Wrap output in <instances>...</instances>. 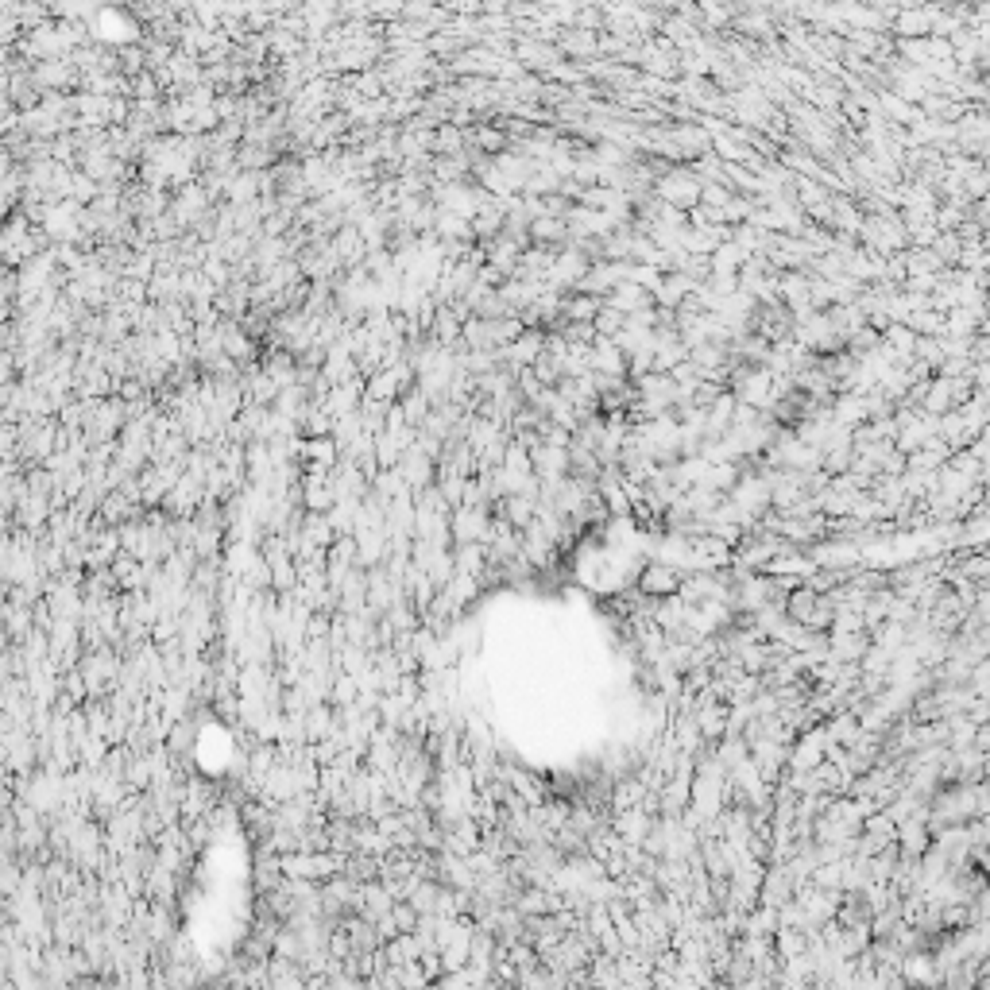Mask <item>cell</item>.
<instances>
[{"instance_id":"3957f363","label":"cell","mask_w":990,"mask_h":990,"mask_svg":"<svg viewBox=\"0 0 990 990\" xmlns=\"http://www.w3.org/2000/svg\"><path fill=\"white\" fill-rule=\"evenodd\" d=\"M898 31H902L905 39H913V35H932V16L929 8H909L898 16Z\"/></svg>"},{"instance_id":"7a4b0ae2","label":"cell","mask_w":990,"mask_h":990,"mask_svg":"<svg viewBox=\"0 0 990 990\" xmlns=\"http://www.w3.org/2000/svg\"><path fill=\"white\" fill-rule=\"evenodd\" d=\"M642 592H650V596H670V592H677L681 588V573L673 569V565H662V561H654L646 573H642Z\"/></svg>"},{"instance_id":"6da1fadb","label":"cell","mask_w":990,"mask_h":990,"mask_svg":"<svg viewBox=\"0 0 990 990\" xmlns=\"http://www.w3.org/2000/svg\"><path fill=\"white\" fill-rule=\"evenodd\" d=\"M658 198L677 213H685V209H693L700 202V178L689 175V171H670L658 182Z\"/></svg>"}]
</instances>
